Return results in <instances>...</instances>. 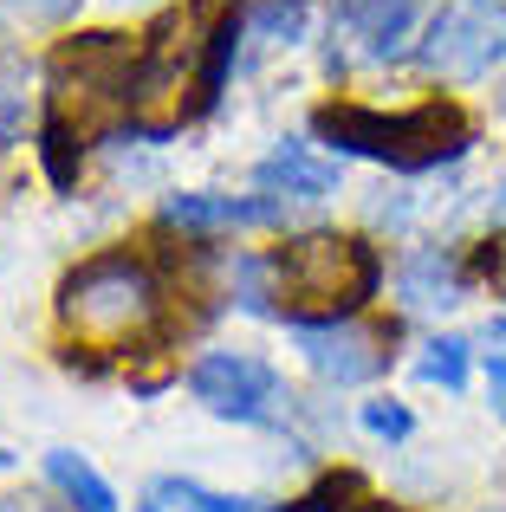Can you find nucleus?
Wrapping results in <instances>:
<instances>
[{
	"mask_svg": "<svg viewBox=\"0 0 506 512\" xmlns=\"http://www.w3.org/2000/svg\"><path fill=\"white\" fill-rule=\"evenodd\" d=\"M234 39H241V0H189V7L163 13L137 59L130 130L137 137H169L189 117H202L221 98Z\"/></svg>",
	"mask_w": 506,
	"mask_h": 512,
	"instance_id": "obj_1",
	"label": "nucleus"
},
{
	"mask_svg": "<svg viewBox=\"0 0 506 512\" xmlns=\"http://www.w3.org/2000/svg\"><path fill=\"white\" fill-rule=\"evenodd\" d=\"M143 39L124 33H72L46 59V117H39V156L59 188L78 182V156L98 130L130 124L137 104Z\"/></svg>",
	"mask_w": 506,
	"mask_h": 512,
	"instance_id": "obj_2",
	"label": "nucleus"
},
{
	"mask_svg": "<svg viewBox=\"0 0 506 512\" xmlns=\"http://www.w3.org/2000/svg\"><path fill=\"white\" fill-rule=\"evenodd\" d=\"M266 279H273V305L292 325H338L377 299L383 260L370 240L312 227V234H292L286 247L266 253Z\"/></svg>",
	"mask_w": 506,
	"mask_h": 512,
	"instance_id": "obj_3",
	"label": "nucleus"
},
{
	"mask_svg": "<svg viewBox=\"0 0 506 512\" xmlns=\"http://www.w3.org/2000/svg\"><path fill=\"white\" fill-rule=\"evenodd\" d=\"M312 130L331 143V150L370 156V163H390L403 175L442 169V163H455V156L474 143L468 111L448 104V98L409 104V111H377V104H318Z\"/></svg>",
	"mask_w": 506,
	"mask_h": 512,
	"instance_id": "obj_4",
	"label": "nucleus"
},
{
	"mask_svg": "<svg viewBox=\"0 0 506 512\" xmlns=\"http://www.w3.org/2000/svg\"><path fill=\"white\" fill-rule=\"evenodd\" d=\"M59 325L91 350H137L163 325V286L137 253H98L59 286Z\"/></svg>",
	"mask_w": 506,
	"mask_h": 512,
	"instance_id": "obj_5",
	"label": "nucleus"
},
{
	"mask_svg": "<svg viewBox=\"0 0 506 512\" xmlns=\"http://www.w3.org/2000/svg\"><path fill=\"white\" fill-rule=\"evenodd\" d=\"M416 59L422 72L461 78V85L487 78L494 65H506V0H448L429 20Z\"/></svg>",
	"mask_w": 506,
	"mask_h": 512,
	"instance_id": "obj_6",
	"label": "nucleus"
},
{
	"mask_svg": "<svg viewBox=\"0 0 506 512\" xmlns=\"http://www.w3.org/2000/svg\"><path fill=\"white\" fill-rule=\"evenodd\" d=\"M189 389L221 422H266L273 402H279V376L260 357H247V350H208L189 370Z\"/></svg>",
	"mask_w": 506,
	"mask_h": 512,
	"instance_id": "obj_7",
	"label": "nucleus"
},
{
	"mask_svg": "<svg viewBox=\"0 0 506 512\" xmlns=\"http://www.w3.org/2000/svg\"><path fill=\"white\" fill-rule=\"evenodd\" d=\"M422 0H331V33L344 39L351 59H396L403 39L416 33Z\"/></svg>",
	"mask_w": 506,
	"mask_h": 512,
	"instance_id": "obj_8",
	"label": "nucleus"
},
{
	"mask_svg": "<svg viewBox=\"0 0 506 512\" xmlns=\"http://www.w3.org/2000/svg\"><path fill=\"white\" fill-rule=\"evenodd\" d=\"M292 344H299V357L312 363L325 383H370V376L383 370V338L364 331V325H351V318H338V325H299Z\"/></svg>",
	"mask_w": 506,
	"mask_h": 512,
	"instance_id": "obj_9",
	"label": "nucleus"
},
{
	"mask_svg": "<svg viewBox=\"0 0 506 512\" xmlns=\"http://www.w3.org/2000/svg\"><path fill=\"white\" fill-rule=\"evenodd\" d=\"M286 214L279 195H169L163 221L169 227H195V234H215V227H273Z\"/></svg>",
	"mask_w": 506,
	"mask_h": 512,
	"instance_id": "obj_10",
	"label": "nucleus"
},
{
	"mask_svg": "<svg viewBox=\"0 0 506 512\" xmlns=\"http://www.w3.org/2000/svg\"><path fill=\"white\" fill-rule=\"evenodd\" d=\"M253 182L279 201H325L331 188H338V163H318L305 143H279V150L253 169Z\"/></svg>",
	"mask_w": 506,
	"mask_h": 512,
	"instance_id": "obj_11",
	"label": "nucleus"
},
{
	"mask_svg": "<svg viewBox=\"0 0 506 512\" xmlns=\"http://www.w3.org/2000/svg\"><path fill=\"white\" fill-rule=\"evenodd\" d=\"M46 474H52V487L65 493L78 512H117V493L104 487V474L85 461V454H72V448H52L46 454Z\"/></svg>",
	"mask_w": 506,
	"mask_h": 512,
	"instance_id": "obj_12",
	"label": "nucleus"
},
{
	"mask_svg": "<svg viewBox=\"0 0 506 512\" xmlns=\"http://www.w3.org/2000/svg\"><path fill=\"white\" fill-rule=\"evenodd\" d=\"M150 500L176 506V512H273L260 500H241V493H208V487H195V480H156Z\"/></svg>",
	"mask_w": 506,
	"mask_h": 512,
	"instance_id": "obj_13",
	"label": "nucleus"
},
{
	"mask_svg": "<svg viewBox=\"0 0 506 512\" xmlns=\"http://www.w3.org/2000/svg\"><path fill=\"white\" fill-rule=\"evenodd\" d=\"M416 376L422 383H442V389H461L468 383V344L461 338H429L416 357Z\"/></svg>",
	"mask_w": 506,
	"mask_h": 512,
	"instance_id": "obj_14",
	"label": "nucleus"
},
{
	"mask_svg": "<svg viewBox=\"0 0 506 512\" xmlns=\"http://www.w3.org/2000/svg\"><path fill=\"white\" fill-rule=\"evenodd\" d=\"M403 292H409V305H422V312H435V305H455V279H448L442 253H422V260L403 273Z\"/></svg>",
	"mask_w": 506,
	"mask_h": 512,
	"instance_id": "obj_15",
	"label": "nucleus"
},
{
	"mask_svg": "<svg viewBox=\"0 0 506 512\" xmlns=\"http://www.w3.org/2000/svg\"><path fill=\"white\" fill-rule=\"evenodd\" d=\"M253 26H260L266 39H299V26H305V0H266V7L253 13Z\"/></svg>",
	"mask_w": 506,
	"mask_h": 512,
	"instance_id": "obj_16",
	"label": "nucleus"
},
{
	"mask_svg": "<svg viewBox=\"0 0 506 512\" xmlns=\"http://www.w3.org/2000/svg\"><path fill=\"white\" fill-rule=\"evenodd\" d=\"M357 493H364V487H357V474H331L325 487H318V493H305V500L292 506V512H351L344 500H357Z\"/></svg>",
	"mask_w": 506,
	"mask_h": 512,
	"instance_id": "obj_17",
	"label": "nucleus"
},
{
	"mask_svg": "<svg viewBox=\"0 0 506 512\" xmlns=\"http://www.w3.org/2000/svg\"><path fill=\"white\" fill-rule=\"evenodd\" d=\"M364 428L383 435V441H403L409 435V409L403 402H364Z\"/></svg>",
	"mask_w": 506,
	"mask_h": 512,
	"instance_id": "obj_18",
	"label": "nucleus"
},
{
	"mask_svg": "<svg viewBox=\"0 0 506 512\" xmlns=\"http://www.w3.org/2000/svg\"><path fill=\"white\" fill-rule=\"evenodd\" d=\"M474 273L487 279V286L506 299V234H494V240H481V253H474Z\"/></svg>",
	"mask_w": 506,
	"mask_h": 512,
	"instance_id": "obj_19",
	"label": "nucleus"
},
{
	"mask_svg": "<svg viewBox=\"0 0 506 512\" xmlns=\"http://www.w3.org/2000/svg\"><path fill=\"white\" fill-rule=\"evenodd\" d=\"M487 402H494V409H500V422H506V357L487 363Z\"/></svg>",
	"mask_w": 506,
	"mask_h": 512,
	"instance_id": "obj_20",
	"label": "nucleus"
},
{
	"mask_svg": "<svg viewBox=\"0 0 506 512\" xmlns=\"http://www.w3.org/2000/svg\"><path fill=\"white\" fill-rule=\"evenodd\" d=\"M357 512H396V506H357Z\"/></svg>",
	"mask_w": 506,
	"mask_h": 512,
	"instance_id": "obj_21",
	"label": "nucleus"
},
{
	"mask_svg": "<svg viewBox=\"0 0 506 512\" xmlns=\"http://www.w3.org/2000/svg\"><path fill=\"white\" fill-rule=\"evenodd\" d=\"M7 461H13V454H0V467H7Z\"/></svg>",
	"mask_w": 506,
	"mask_h": 512,
	"instance_id": "obj_22",
	"label": "nucleus"
},
{
	"mask_svg": "<svg viewBox=\"0 0 506 512\" xmlns=\"http://www.w3.org/2000/svg\"><path fill=\"white\" fill-rule=\"evenodd\" d=\"M0 52H7V39H0Z\"/></svg>",
	"mask_w": 506,
	"mask_h": 512,
	"instance_id": "obj_23",
	"label": "nucleus"
},
{
	"mask_svg": "<svg viewBox=\"0 0 506 512\" xmlns=\"http://www.w3.org/2000/svg\"><path fill=\"white\" fill-rule=\"evenodd\" d=\"M500 338H506V325H500Z\"/></svg>",
	"mask_w": 506,
	"mask_h": 512,
	"instance_id": "obj_24",
	"label": "nucleus"
}]
</instances>
